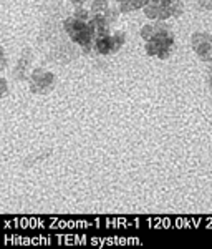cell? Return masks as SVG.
<instances>
[{
    "label": "cell",
    "instance_id": "ba28073f",
    "mask_svg": "<svg viewBox=\"0 0 212 249\" xmlns=\"http://www.w3.org/2000/svg\"><path fill=\"white\" fill-rule=\"evenodd\" d=\"M110 7H111V3L108 2V0H93V2H91V7H90L91 15H98V14L105 15Z\"/></svg>",
    "mask_w": 212,
    "mask_h": 249
},
{
    "label": "cell",
    "instance_id": "8992f818",
    "mask_svg": "<svg viewBox=\"0 0 212 249\" xmlns=\"http://www.w3.org/2000/svg\"><path fill=\"white\" fill-rule=\"evenodd\" d=\"M55 88V75L43 68L33 70L30 77V90L33 93H49Z\"/></svg>",
    "mask_w": 212,
    "mask_h": 249
},
{
    "label": "cell",
    "instance_id": "5b68a950",
    "mask_svg": "<svg viewBox=\"0 0 212 249\" xmlns=\"http://www.w3.org/2000/svg\"><path fill=\"white\" fill-rule=\"evenodd\" d=\"M191 45L202 62H212V35L209 32H196L191 37Z\"/></svg>",
    "mask_w": 212,
    "mask_h": 249
},
{
    "label": "cell",
    "instance_id": "7a4b0ae2",
    "mask_svg": "<svg viewBox=\"0 0 212 249\" xmlns=\"http://www.w3.org/2000/svg\"><path fill=\"white\" fill-rule=\"evenodd\" d=\"M63 29L68 34V37L71 38V42L77 43L78 47H82L83 53H90L95 52L93 43L97 38V27H95L93 20H80L75 15L65 18L63 22Z\"/></svg>",
    "mask_w": 212,
    "mask_h": 249
},
{
    "label": "cell",
    "instance_id": "52a82bcc",
    "mask_svg": "<svg viewBox=\"0 0 212 249\" xmlns=\"http://www.w3.org/2000/svg\"><path fill=\"white\" fill-rule=\"evenodd\" d=\"M149 0H116L118 3V9L123 12V14H130V12L145 9Z\"/></svg>",
    "mask_w": 212,
    "mask_h": 249
},
{
    "label": "cell",
    "instance_id": "277c9868",
    "mask_svg": "<svg viewBox=\"0 0 212 249\" xmlns=\"http://www.w3.org/2000/svg\"><path fill=\"white\" fill-rule=\"evenodd\" d=\"M125 42H126V34L123 30H113L111 34L99 35V37L95 38V43H93L95 53L103 55V57L113 55L116 52L121 50Z\"/></svg>",
    "mask_w": 212,
    "mask_h": 249
},
{
    "label": "cell",
    "instance_id": "6da1fadb",
    "mask_svg": "<svg viewBox=\"0 0 212 249\" xmlns=\"http://www.w3.org/2000/svg\"><path fill=\"white\" fill-rule=\"evenodd\" d=\"M141 37L146 42L145 50L149 57L166 60L173 53L176 38L171 27H167L164 20H154L149 25H145L141 29Z\"/></svg>",
    "mask_w": 212,
    "mask_h": 249
},
{
    "label": "cell",
    "instance_id": "3957f363",
    "mask_svg": "<svg viewBox=\"0 0 212 249\" xmlns=\"http://www.w3.org/2000/svg\"><path fill=\"white\" fill-rule=\"evenodd\" d=\"M182 12V0H149L145 7V15L151 20L178 18Z\"/></svg>",
    "mask_w": 212,
    "mask_h": 249
},
{
    "label": "cell",
    "instance_id": "9c48e42d",
    "mask_svg": "<svg viewBox=\"0 0 212 249\" xmlns=\"http://www.w3.org/2000/svg\"><path fill=\"white\" fill-rule=\"evenodd\" d=\"M73 15L80 20H90L91 18V10L85 5H78V7H75Z\"/></svg>",
    "mask_w": 212,
    "mask_h": 249
},
{
    "label": "cell",
    "instance_id": "30bf717a",
    "mask_svg": "<svg viewBox=\"0 0 212 249\" xmlns=\"http://www.w3.org/2000/svg\"><path fill=\"white\" fill-rule=\"evenodd\" d=\"M207 82H209V87H211V90H212V67L207 70Z\"/></svg>",
    "mask_w": 212,
    "mask_h": 249
},
{
    "label": "cell",
    "instance_id": "8fae6325",
    "mask_svg": "<svg viewBox=\"0 0 212 249\" xmlns=\"http://www.w3.org/2000/svg\"><path fill=\"white\" fill-rule=\"evenodd\" d=\"M5 91H7V80L2 78V93L5 95Z\"/></svg>",
    "mask_w": 212,
    "mask_h": 249
}]
</instances>
